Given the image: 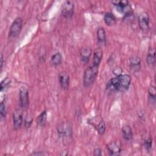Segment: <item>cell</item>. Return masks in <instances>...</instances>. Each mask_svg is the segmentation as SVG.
<instances>
[{
	"instance_id": "6da1fadb",
	"label": "cell",
	"mask_w": 156,
	"mask_h": 156,
	"mask_svg": "<svg viewBox=\"0 0 156 156\" xmlns=\"http://www.w3.org/2000/svg\"><path fill=\"white\" fill-rule=\"evenodd\" d=\"M98 72V67L91 66L88 67L83 74V84L85 87H89L93 83Z\"/></svg>"
},
{
	"instance_id": "7a4b0ae2",
	"label": "cell",
	"mask_w": 156,
	"mask_h": 156,
	"mask_svg": "<svg viewBox=\"0 0 156 156\" xmlns=\"http://www.w3.org/2000/svg\"><path fill=\"white\" fill-rule=\"evenodd\" d=\"M20 105L21 108L23 110L27 109L29 105V91L26 86H22L19 91Z\"/></svg>"
},
{
	"instance_id": "3957f363",
	"label": "cell",
	"mask_w": 156,
	"mask_h": 156,
	"mask_svg": "<svg viewBox=\"0 0 156 156\" xmlns=\"http://www.w3.org/2000/svg\"><path fill=\"white\" fill-rule=\"evenodd\" d=\"M23 26V20L18 17L16 18L13 22L12 23L9 32V37L10 38H16L18 36V35L20 34L21 30L22 29Z\"/></svg>"
},
{
	"instance_id": "277c9868",
	"label": "cell",
	"mask_w": 156,
	"mask_h": 156,
	"mask_svg": "<svg viewBox=\"0 0 156 156\" xmlns=\"http://www.w3.org/2000/svg\"><path fill=\"white\" fill-rule=\"evenodd\" d=\"M74 3L71 1H66L63 2L61 7V13L66 18H71L74 14Z\"/></svg>"
},
{
	"instance_id": "5b68a950",
	"label": "cell",
	"mask_w": 156,
	"mask_h": 156,
	"mask_svg": "<svg viewBox=\"0 0 156 156\" xmlns=\"http://www.w3.org/2000/svg\"><path fill=\"white\" fill-rule=\"evenodd\" d=\"M117 77L119 83V91H124L127 90L130 84V76L128 74H121Z\"/></svg>"
},
{
	"instance_id": "8992f818",
	"label": "cell",
	"mask_w": 156,
	"mask_h": 156,
	"mask_svg": "<svg viewBox=\"0 0 156 156\" xmlns=\"http://www.w3.org/2000/svg\"><path fill=\"white\" fill-rule=\"evenodd\" d=\"M22 108H16L13 113V124L14 129H20L23 123V111Z\"/></svg>"
},
{
	"instance_id": "52a82bcc",
	"label": "cell",
	"mask_w": 156,
	"mask_h": 156,
	"mask_svg": "<svg viewBox=\"0 0 156 156\" xmlns=\"http://www.w3.org/2000/svg\"><path fill=\"white\" fill-rule=\"evenodd\" d=\"M107 149L110 155H118L121 152V144L119 141L110 142L107 145Z\"/></svg>"
},
{
	"instance_id": "ba28073f",
	"label": "cell",
	"mask_w": 156,
	"mask_h": 156,
	"mask_svg": "<svg viewBox=\"0 0 156 156\" xmlns=\"http://www.w3.org/2000/svg\"><path fill=\"white\" fill-rule=\"evenodd\" d=\"M58 133L61 137H69L72 135V130L71 126L67 123H62L58 126Z\"/></svg>"
},
{
	"instance_id": "9c48e42d",
	"label": "cell",
	"mask_w": 156,
	"mask_h": 156,
	"mask_svg": "<svg viewBox=\"0 0 156 156\" xmlns=\"http://www.w3.org/2000/svg\"><path fill=\"white\" fill-rule=\"evenodd\" d=\"M138 26L143 30H146L149 27V17L146 12L142 13L138 17Z\"/></svg>"
},
{
	"instance_id": "30bf717a",
	"label": "cell",
	"mask_w": 156,
	"mask_h": 156,
	"mask_svg": "<svg viewBox=\"0 0 156 156\" xmlns=\"http://www.w3.org/2000/svg\"><path fill=\"white\" fill-rule=\"evenodd\" d=\"M129 66L133 73L138 72L141 68V60L137 56H133L129 59Z\"/></svg>"
},
{
	"instance_id": "8fae6325",
	"label": "cell",
	"mask_w": 156,
	"mask_h": 156,
	"mask_svg": "<svg viewBox=\"0 0 156 156\" xmlns=\"http://www.w3.org/2000/svg\"><path fill=\"white\" fill-rule=\"evenodd\" d=\"M58 80L60 85L63 89L66 90L68 88L70 80L69 75L66 72H62L59 74Z\"/></svg>"
},
{
	"instance_id": "7c38bea8",
	"label": "cell",
	"mask_w": 156,
	"mask_h": 156,
	"mask_svg": "<svg viewBox=\"0 0 156 156\" xmlns=\"http://www.w3.org/2000/svg\"><path fill=\"white\" fill-rule=\"evenodd\" d=\"M106 90L110 92L119 91V83L117 76L108 80L106 85Z\"/></svg>"
},
{
	"instance_id": "4fadbf2b",
	"label": "cell",
	"mask_w": 156,
	"mask_h": 156,
	"mask_svg": "<svg viewBox=\"0 0 156 156\" xmlns=\"http://www.w3.org/2000/svg\"><path fill=\"white\" fill-rule=\"evenodd\" d=\"M103 51L101 48H98L95 49L93 54V66L98 67L101 61L102 58Z\"/></svg>"
},
{
	"instance_id": "5bb4252c",
	"label": "cell",
	"mask_w": 156,
	"mask_h": 156,
	"mask_svg": "<svg viewBox=\"0 0 156 156\" xmlns=\"http://www.w3.org/2000/svg\"><path fill=\"white\" fill-rule=\"evenodd\" d=\"M91 49L89 46L83 47L82 49H81L80 53L82 60L85 63L88 62L91 55Z\"/></svg>"
},
{
	"instance_id": "9a60e30c",
	"label": "cell",
	"mask_w": 156,
	"mask_h": 156,
	"mask_svg": "<svg viewBox=\"0 0 156 156\" xmlns=\"http://www.w3.org/2000/svg\"><path fill=\"white\" fill-rule=\"evenodd\" d=\"M97 39L99 44L101 45H105L106 43V34L105 31L103 27H99L97 30Z\"/></svg>"
},
{
	"instance_id": "2e32d148",
	"label": "cell",
	"mask_w": 156,
	"mask_h": 156,
	"mask_svg": "<svg viewBox=\"0 0 156 156\" xmlns=\"http://www.w3.org/2000/svg\"><path fill=\"white\" fill-rule=\"evenodd\" d=\"M146 61L151 66H154L155 63V51L154 48H150L148 51Z\"/></svg>"
},
{
	"instance_id": "e0dca14e",
	"label": "cell",
	"mask_w": 156,
	"mask_h": 156,
	"mask_svg": "<svg viewBox=\"0 0 156 156\" xmlns=\"http://www.w3.org/2000/svg\"><path fill=\"white\" fill-rule=\"evenodd\" d=\"M122 132L124 138L126 141H130L133 136L132 130L129 125H124L122 128Z\"/></svg>"
},
{
	"instance_id": "ac0fdd59",
	"label": "cell",
	"mask_w": 156,
	"mask_h": 156,
	"mask_svg": "<svg viewBox=\"0 0 156 156\" xmlns=\"http://www.w3.org/2000/svg\"><path fill=\"white\" fill-rule=\"evenodd\" d=\"M105 23L108 26H113L116 23V17L111 12H107L104 17Z\"/></svg>"
},
{
	"instance_id": "d6986e66",
	"label": "cell",
	"mask_w": 156,
	"mask_h": 156,
	"mask_svg": "<svg viewBox=\"0 0 156 156\" xmlns=\"http://www.w3.org/2000/svg\"><path fill=\"white\" fill-rule=\"evenodd\" d=\"M47 119V112L46 110L43 111L37 118V122L38 125L43 126L44 125Z\"/></svg>"
},
{
	"instance_id": "ffe728a7",
	"label": "cell",
	"mask_w": 156,
	"mask_h": 156,
	"mask_svg": "<svg viewBox=\"0 0 156 156\" xmlns=\"http://www.w3.org/2000/svg\"><path fill=\"white\" fill-rule=\"evenodd\" d=\"M51 63L55 65H59L62 62V56L60 52H57L51 57Z\"/></svg>"
},
{
	"instance_id": "44dd1931",
	"label": "cell",
	"mask_w": 156,
	"mask_h": 156,
	"mask_svg": "<svg viewBox=\"0 0 156 156\" xmlns=\"http://www.w3.org/2000/svg\"><path fill=\"white\" fill-rule=\"evenodd\" d=\"M149 93V99L151 100V102L155 103V96H156V90L155 87L154 85H150L148 89Z\"/></svg>"
},
{
	"instance_id": "7402d4cb",
	"label": "cell",
	"mask_w": 156,
	"mask_h": 156,
	"mask_svg": "<svg viewBox=\"0 0 156 156\" xmlns=\"http://www.w3.org/2000/svg\"><path fill=\"white\" fill-rule=\"evenodd\" d=\"M11 83V79L9 77H6L3 79L0 84V90L1 91H2L6 89L9 87Z\"/></svg>"
},
{
	"instance_id": "603a6c76",
	"label": "cell",
	"mask_w": 156,
	"mask_h": 156,
	"mask_svg": "<svg viewBox=\"0 0 156 156\" xmlns=\"http://www.w3.org/2000/svg\"><path fill=\"white\" fill-rule=\"evenodd\" d=\"M105 129H106V126L105 122L103 121H100L97 127V130L98 133L100 135H103L105 132Z\"/></svg>"
},
{
	"instance_id": "cb8c5ba5",
	"label": "cell",
	"mask_w": 156,
	"mask_h": 156,
	"mask_svg": "<svg viewBox=\"0 0 156 156\" xmlns=\"http://www.w3.org/2000/svg\"><path fill=\"white\" fill-rule=\"evenodd\" d=\"M152 138H151L150 136L146 138L144 140V146L146 150H147L149 152L152 148Z\"/></svg>"
},
{
	"instance_id": "d4e9b609",
	"label": "cell",
	"mask_w": 156,
	"mask_h": 156,
	"mask_svg": "<svg viewBox=\"0 0 156 156\" xmlns=\"http://www.w3.org/2000/svg\"><path fill=\"white\" fill-rule=\"evenodd\" d=\"M32 121H33V118L29 115H26V116L25 117V119H24V126L26 129H28L30 127L32 123Z\"/></svg>"
},
{
	"instance_id": "484cf974",
	"label": "cell",
	"mask_w": 156,
	"mask_h": 156,
	"mask_svg": "<svg viewBox=\"0 0 156 156\" xmlns=\"http://www.w3.org/2000/svg\"><path fill=\"white\" fill-rule=\"evenodd\" d=\"M7 113V110L5 105L4 104L3 102H1L0 105V114L2 118H5Z\"/></svg>"
},
{
	"instance_id": "4316f807",
	"label": "cell",
	"mask_w": 156,
	"mask_h": 156,
	"mask_svg": "<svg viewBox=\"0 0 156 156\" xmlns=\"http://www.w3.org/2000/svg\"><path fill=\"white\" fill-rule=\"evenodd\" d=\"M122 69L120 68V67H117L115 68L113 70V73L116 76H119L120 75L122 74Z\"/></svg>"
},
{
	"instance_id": "83f0119b",
	"label": "cell",
	"mask_w": 156,
	"mask_h": 156,
	"mask_svg": "<svg viewBox=\"0 0 156 156\" xmlns=\"http://www.w3.org/2000/svg\"><path fill=\"white\" fill-rule=\"evenodd\" d=\"M93 154L95 156H100L102 155V150L98 147V148H96L94 150V152H93Z\"/></svg>"
},
{
	"instance_id": "f1b7e54d",
	"label": "cell",
	"mask_w": 156,
	"mask_h": 156,
	"mask_svg": "<svg viewBox=\"0 0 156 156\" xmlns=\"http://www.w3.org/2000/svg\"><path fill=\"white\" fill-rule=\"evenodd\" d=\"M3 65V55L2 54H1V62H0V68L2 69Z\"/></svg>"
},
{
	"instance_id": "f546056e",
	"label": "cell",
	"mask_w": 156,
	"mask_h": 156,
	"mask_svg": "<svg viewBox=\"0 0 156 156\" xmlns=\"http://www.w3.org/2000/svg\"><path fill=\"white\" fill-rule=\"evenodd\" d=\"M32 155H44V153H43V152H34V153L32 154Z\"/></svg>"
}]
</instances>
